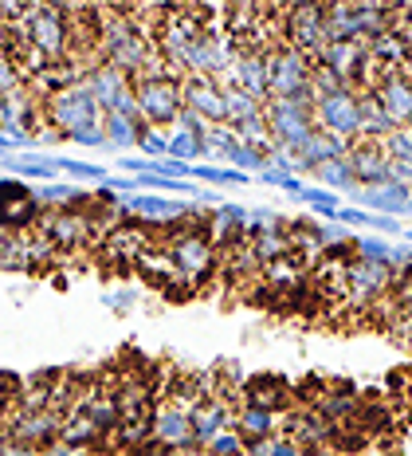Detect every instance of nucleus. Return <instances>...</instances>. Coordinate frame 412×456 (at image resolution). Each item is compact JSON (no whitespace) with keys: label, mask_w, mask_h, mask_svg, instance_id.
I'll return each mask as SVG.
<instances>
[{"label":"nucleus","mask_w":412,"mask_h":456,"mask_svg":"<svg viewBox=\"0 0 412 456\" xmlns=\"http://www.w3.org/2000/svg\"><path fill=\"white\" fill-rule=\"evenodd\" d=\"M99 55L107 68L138 79L158 60V44L141 40L126 8H99Z\"/></svg>","instance_id":"nucleus-1"},{"label":"nucleus","mask_w":412,"mask_h":456,"mask_svg":"<svg viewBox=\"0 0 412 456\" xmlns=\"http://www.w3.org/2000/svg\"><path fill=\"white\" fill-rule=\"evenodd\" d=\"M158 244L174 264L177 280L189 283L193 291L200 283H208V275L220 268V248L208 228H174V232L158 236Z\"/></svg>","instance_id":"nucleus-2"},{"label":"nucleus","mask_w":412,"mask_h":456,"mask_svg":"<svg viewBox=\"0 0 412 456\" xmlns=\"http://www.w3.org/2000/svg\"><path fill=\"white\" fill-rule=\"evenodd\" d=\"M181 75H146L133 79V99H138V114L146 126H174L177 114L185 110V91H181Z\"/></svg>","instance_id":"nucleus-3"},{"label":"nucleus","mask_w":412,"mask_h":456,"mask_svg":"<svg viewBox=\"0 0 412 456\" xmlns=\"http://www.w3.org/2000/svg\"><path fill=\"white\" fill-rule=\"evenodd\" d=\"M44 114H47V126H55V134H71V130H83V126H102V107L94 102V94L87 83H75V87H63L55 91L52 99L44 102Z\"/></svg>","instance_id":"nucleus-4"},{"label":"nucleus","mask_w":412,"mask_h":456,"mask_svg":"<svg viewBox=\"0 0 412 456\" xmlns=\"http://www.w3.org/2000/svg\"><path fill=\"white\" fill-rule=\"evenodd\" d=\"M311 71L314 63L306 60L303 52L279 44L275 52H267V79H271V99H299L314 107V94H311Z\"/></svg>","instance_id":"nucleus-5"},{"label":"nucleus","mask_w":412,"mask_h":456,"mask_svg":"<svg viewBox=\"0 0 412 456\" xmlns=\"http://www.w3.org/2000/svg\"><path fill=\"white\" fill-rule=\"evenodd\" d=\"M263 118L267 130H271V142L279 150H303V142L314 134V107L299 99H267L263 102Z\"/></svg>","instance_id":"nucleus-6"},{"label":"nucleus","mask_w":412,"mask_h":456,"mask_svg":"<svg viewBox=\"0 0 412 456\" xmlns=\"http://www.w3.org/2000/svg\"><path fill=\"white\" fill-rule=\"evenodd\" d=\"M36 232L47 236L60 252H83L99 244V236H94V228L87 221V208H44Z\"/></svg>","instance_id":"nucleus-7"},{"label":"nucleus","mask_w":412,"mask_h":456,"mask_svg":"<svg viewBox=\"0 0 412 456\" xmlns=\"http://www.w3.org/2000/svg\"><path fill=\"white\" fill-rule=\"evenodd\" d=\"M153 444H158L161 452H193V456H200V444L193 436V405L158 402V410H153Z\"/></svg>","instance_id":"nucleus-8"},{"label":"nucleus","mask_w":412,"mask_h":456,"mask_svg":"<svg viewBox=\"0 0 412 456\" xmlns=\"http://www.w3.org/2000/svg\"><path fill=\"white\" fill-rule=\"evenodd\" d=\"M283 44L303 52L306 60H319L326 47V4H295L283 16Z\"/></svg>","instance_id":"nucleus-9"},{"label":"nucleus","mask_w":412,"mask_h":456,"mask_svg":"<svg viewBox=\"0 0 412 456\" xmlns=\"http://www.w3.org/2000/svg\"><path fill=\"white\" fill-rule=\"evenodd\" d=\"M314 126L334 138L358 142L361 138V94L358 91H338L330 99L314 102Z\"/></svg>","instance_id":"nucleus-10"},{"label":"nucleus","mask_w":412,"mask_h":456,"mask_svg":"<svg viewBox=\"0 0 412 456\" xmlns=\"http://www.w3.org/2000/svg\"><path fill=\"white\" fill-rule=\"evenodd\" d=\"M87 87L94 94V102L102 107V114H126V118H141L138 114V99H133V79L122 71L99 63L91 75H87Z\"/></svg>","instance_id":"nucleus-11"},{"label":"nucleus","mask_w":412,"mask_h":456,"mask_svg":"<svg viewBox=\"0 0 412 456\" xmlns=\"http://www.w3.org/2000/svg\"><path fill=\"white\" fill-rule=\"evenodd\" d=\"M44 208L36 201V189H28L24 182L4 177L0 182V228L4 232H36Z\"/></svg>","instance_id":"nucleus-12"},{"label":"nucleus","mask_w":412,"mask_h":456,"mask_svg":"<svg viewBox=\"0 0 412 456\" xmlns=\"http://www.w3.org/2000/svg\"><path fill=\"white\" fill-rule=\"evenodd\" d=\"M220 87H239L247 91L252 99L267 102L271 99V79H267V52H260V47H236V60L232 68H228V75H220Z\"/></svg>","instance_id":"nucleus-13"},{"label":"nucleus","mask_w":412,"mask_h":456,"mask_svg":"<svg viewBox=\"0 0 412 456\" xmlns=\"http://www.w3.org/2000/svg\"><path fill=\"white\" fill-rule=\"evenodd\" d=\"M236 405H255V410H271V413H291L295 405V386L279 374H255L252 382H244Z\"/></svg>","instance_id":"nucleus-14"},{"label":"nucleus","mask_w":412,"mask_h":456,"mask_svg":"<svg viewBox=\"0 0 412 456\" xmlns=\"http://www.w3.org/2000/svg\"><path fill=\"white\" fill-rule=\"evenodd\" d=\"M181 91H185V107L200 114L208 126H224V87L216 79H208V75H185Z\"/></svg>","instance_id":"nucleus-15"},{"label":"nucleus","mask_w":412,"mask_h":456,"mask_svg":"<svg viewBox=\"0 0 412 456\" xmlns=\"http://www.w3.org/2000/svg\"><path fill=\"white\" fill-rule=\"evenodd\" d=\"M232 421H236V402L228 394H216V397L197 402L193 405V436H197V444L205 449L213 436L232 429Z\"/></svg>","instance_id":"nucleus-16"},{"label":"nucleus","mask_w":412,"mask_h":456,"mask_svg":"<svg viewBox=\"0 0 412 456\" xmlns=\"http://www.w3.org/2000/svg\"><path fill=\"white\" fill-rule=\"evenodd\" d=\"M353 205L366 208V213H381V216H412V189L385 182L373 189H353Z\"/></svg>","instance_id":"nucleus-17"},{"label":"nucleus","mask_w":412,"mask_h":456,"mask_svg":"<svg viewBox=\"0 0 412 456\" xmlns=\"http://www.w3.org/2000/svg\"><path fill=\"white\" fill-rule=\"evenodd\" d=\"M350 169H353V177H358L361 189H373V185L392 182V161L385 158L381 142H353Z\"/></svg>","instance_id":"nucleus-18"},{"label":"nucleus","mask_w":412,"mask_h":456,"mask_svg":"<svg viewBox=\"0 0 412 456\" xmlns=\"http://www.w3.org/2000/svg\"><path fill=\"white\" fill-rule=\"evenodd\" d=\"M350 150H353V142L334 138V134H326V130H314V134L303 142V150H295V174H314L326 161L350 158Z\"/></svg>","instance_id":"nucleus-19"},{"label":"nucleus","mask_w":412,"mask_h":456,"mask_svg":"<svg viewBox=\"0 0 412 456\" xmlns=\"http://www.w3.org/2000/svg\"><path fill=\"white\" fill-rule=\"evenodd\" d=\"M232 429L239 433L244 449H255V444L271 441V436L283 433V413H271V410H255V405H236V421Z\"/></svg>","instance_id":"nucleus-20"},{"label":"nucleus","mask_w":412,"mask_h":456,"mask_svg":"<svg viewBox=\"0 0 412 456\" xmlns=\"http://www.w3.org/2000/svg\"><path fill=\"white\" fill-rule=\"evenodd\" d=\"M369 94L381 102V107H385V114L397 122V126H408V122H412V83L400 71L385 75V79H381Z\"/></svg>","instance_id":"nucleus-21"},{"label":"nucleus","mask_w":412,"mask_h":456,"mask_svg":"<svg viewBox=\"0 0 412 456\" xmlns=\"http://www.w3.org/2000/svg\"><path fill=\"white\" fill-rule=\"evenodd\" d=\"M94 382H99V378H94ZM79 413L87 417V421H91V425H94V429H99L102 436H107V441L114 436V429H118V425H122L118 402H114V389H102V386L94 389V397H91L87 405H83Z\"/></svg>","instance_id":"nucleus-22"},{"label":"nucleus","mask_w":412,"mask_h":456,"mask_svg":"<svg viewBox=\"0 0 412 456\" xmlns=\"http://www.w3.org/2000/svg\"><path fill=\"white\" fill-rule=\"evenodd\" d=\"M392 130H400V126L385 114V107H381V102L366 91L361 94V138L358 142H385Z\"/></svg>","instance_id":"nucleus-23"},{"label":"nucleus","mask_w":412,"mask_h":456,"mask_svg":"<svg viewBox=\"0 0 412 456\" xmlns=\"http://www.w3.org/2000/svg\"><path fill=\"white\" fill-rule=\"evenodd\" d=\"M102 130H107V142L114 150H130V146H138V138L153 126H146L141 118H126V114H107V118H102Z\"/></svg>","instance_id":"nucleus-24"},{"label":"nucleus","mask_w":412,"mask_h":456,"mask_svg":"<svg viewBox=\"0 0 412 456\" xmlns=\"http://www.w3.org/2000/svg\"><path fill=\"white\" fill-rule=\"evenodd\" d=\"M252 256L260 260V268H271V264H279L287 260L295 248H291V236H287V228L283 232H263V236H252Z\"/></svg>","instance_id":"nucleus-25"},{"label":"nucleus","mask_w":412,"mask_h":456,"mask_svg":"<svg viewBox=\"0 0 412 456\" xmlns=\"http://www.w3.org/2000/svg\"><path fill=\"white\" fill-rule=\"evenodd\" d=\"M263 114V102L252 99L247 91H239L228 83L224 87V126H236V122H247V118H260Z\"/></svg>","instance_id":"nucleus-26"},{"label":"nucleus","mask_w":412,"mask_h":456,"mask_svg":"<svg viewBox=\"0 0 412 456\" xmlns=\"http://www.w3.org/2000/svg\"><path fill=\"white\" fill-rule=\"evenodd\" d=\"M4 169L16 177H32V182H52L60 174L55 158H4Z\"/></svg>","instance_id":"nucleus-27"},{"label":"nucleus","mask_w":412,"mask_h":456,"mask_svg":"<svg viewBox=\"0 0 412 456\" xmlns=\"http://www.w3.org/2000/svg\"><path fill=\"white\" fill-rule=\"evenodd\" d=\"M314 177L330 189V193H338V189H361L358 185V177H353V169H350V158H338V161H326V166L314 169Z\"/></svg>","instance_id":"nucleus-28"},{"label":"nucleus","mask_w":412,"mask_h":456,"mask_svg":"<svg viewBox=\"0 0 412 456\" xmlns=\"http://www.w3.org/2000/svg\"><path fill=\"white\" fill-rule=\"evenodd\" d=\"M169 158L185 161V166H200V161L208 158V146L200 138L185 134V130H174V134H169Z\"/></svg>","instance_id":"nucleus-29"},{"label":"nucleus","mask_w":412,"mask_h":456,"mask_svg":"<svg viewBox=\"0 0 412 456\" xmlns=\"http://www.w3.org/2000/svg\"><path fill=\"white\" fill-rule=\"evenodd\" d=\"M193 182L197 185H220V189H228V185H244L247 182V174H239V169L232 166H216V161H200V166H193Z\"/></svg>","instance_id":"nucleus-30"},{"label":"nucleus","mask_w":412,"mask_h":456,"mask_svg":"<svg viewBox=\"0 0 412 456\" xmlns=\"http://www.w3.org/2000/svg\"><path fill=\"white\" fill-rule=\"evenodd\" d=\"M295 201H303V205H311L314 213L322 216V221H338V193H330V189H311V185H303V193L295 197Z\"/></svg>","instance_id":"nucleus-31"},{"label":"nucleus","mask_w":412,"mask_h":456,"mask_svg":"<svg viewBox=\"0 0 412 456\" xmlns=\"http://www.w3.org/2000/svg\"><path fill=\"white\" fill-rule=\"evenodd\" d=\"M224 161H232V169H239V174H247V177H260L263 169H267V158L260 154V150H252V146H244V142H236L232 150H228V158Z\"/></svg>","instance_id":"nucleus-32"},{"label":"nucleus","mask_w":412,"mask_h":456,"mask_svg":"<svg viewBox=\"0 0 412 456\" xmlns=\"http://www.w3.org/2000/svg\"><path fill=\"white\" fill-rule=\"evenodd\" d=\"M353 252H358V260H366V264H385V268H389L392 244L385 240V236H353Z\"/></svg>","instance_id":"nucleus-33"},{"label":"nucleus","mask_w":412,"mask_h":456,"mask_svg":"<svg viewBox=\"0 0 412 456\" xmlns=\"http://www.w3.org/2000/svg\"><path fill=\"white\" fill-rule=\"evenodd\" d=\"M55 161H60V169H63V174L67 177H75V182H91V185H102V182H107V169H102V166H94V161H79V158H55Z\"/></svg>","instance_id":"nucleus-34"},{"label":"nucleus","mask_w":412,"mask_h":456,"mask_svg":"<svg viewBox=\"0 0 412 456\" xmlns=\"http://www.w3.org/2000/svg\"><path fill=\"white\" fill-rule=\"evenodd\" d=\"M381 150H385V158H389V161L412 166V130H408V126L392 130V134H389L385 142H381Z\"/></svg>","instance_id":"nucleus-35"},{"label":"nucleus","mask_w":412,"mask_h":456,"mask_svg":"<svg viewBox=\"0 0 412 456\" xmlns=\"http://www.w3.org/2000/svg\"><path fill=\"white\" fill-rule=\"evenodd\" d=\"M200 456H244V441H239L236 429H228V433L213 436V441L200 449Z\"/></svg>","instance_id":"nucleus-36"},{"label":"nucleus","mask_w":412,"mask_h":456,"mask_svg":"<svg viewBox=\"0 0 412 456\" xmlns=\"http://www.w3.org/2000/svg\"><path fill=\"white\" fill-rule=\"evenodd\" d=\"M247 452H255V456H306L299 444L291 441L287 433H279V436H271V441H263V444H255V449H247Z\"/></svg>","instance_id":"nucleus-37"},{"label":"nucleus","mask_w":412,"mask_h":456,"mask_svg":"<svg viewBox=\"0 0 412 456\" xmlns=\"http://www.w3.org/2000/svg\"><path fill=\"white\" fill-rule=\"evenodd\" d=\"M138 150H141V154H146L149 161L169 158V134H158V130H146V134L138 138Z\"/></svg>","instance_id":"nucleus-38"},{"label":"nucleus","mask_w":412,"mask_h":456,"mask_svg":"<svg viewBox=\"0 0 412 456\" xmlns=\"http://www.w3.org/2000/svg\"><path fill=\"white\" fill-rule=\"evenodd\" d=\"M260 182H263V185H271V189H287L291 197H299V193H303V177L279 174V169H271V166H267L263 174H260Z\"/></svg>","instance_id":"nucleus-39"},{"label":"nucleus","mask_w":412,"mask_h":456,"mask_svg":"<svg viewBox=\"0 0 412 456\" xmlns=\"http://www.w3.org/2000/svg\"><path fill=\"white\" fill-rule=\"evenodd\" d=\"M174 130H185V134H193V138H200V142H205L208 138V130H213V126H208V122L205 118H200V114H193V110H181L177 114V122H174Z\"/></svg>","instance_id":"nucleus-40"},{"label":"nucleus","mask_w":412,"mask_h":456,"mask_svg":"<svg viewBox=\"0 0 412 456\" xmlns=\"http://www.w3.org/2000/svg\"><path fill=\"white\" fill-rule=\"evenodd\" d=\"M67 142H79V146H110L107 142V130L102 126H83V130H71Z\"/></svg>","instance_id":"nucleus-41"},{"label":"nucleus","mask_w":412,"mask_h":456,"mask_svg":"<svg viewBox=\"0 0 412 456\" xmlns=\"http://www.w3.org/2000/svg\"><path fill=\"white\" fill-rule=\"evenodd\" d=\"M369 216L366 208H358V205H342L338 208V224H346V228H369Z\"/></svg>","instance_id":"nucleus-42"},{"label":"nucleus","mask_w":412,"mask_h":456,"mask_svg":"<svg viewBox=\"0 0 412 456\" xmlns=\"http://www.w3.org/2000/svg\"><path fill=\"white\" fill-rule=\"evenodd\" d=\"M369 228H373V236H405V228H400L397 216H381V213H373V216H369Z\"/></svg>","instance_id":"nucleus-43"},{"label":"nucleus","mask_w":412,"mask_h":456,"mask_svg":"<svg viewBox=\"0 0 412 456\" xmlns=\"http://www.w3.org/2000/svg\"><path fill=\"white\" fill-rule=\"evenodd\" d=\"M118 166L126 169L130 177H141V174H153V161L149 158H118Z\"/></svg>","instance_id":"nucleus-44"},{"label":"nucleus","mask_w":412,"mask_h":456,"mask_svg":"<svg viewBox=\"0 0 412 456\" xmlns=\"http://www.w3.org/2000/svg\"><path fill=\"white\" fill-rule=\"evenodd\" d=\"M12 150H16V146H12V142H8L4 134H0V158H4V154H12Z\"/></svg>","instance_id":"nucleus-45"},{"label":"nucleus","mask_w":412,"mask_h":456,"mask_svg":"<svg viewBox=\"0 0 412 456\" xmlns=\"http://www.w3.org/2000/svg\"><path fill=\"white\" fill-rule=\"evenodd\" d=\"M400 75H405V79L412 83V52H408V60H405V68H400Z\"/></svg>","instance_id":"nucleus-46"},{"label":"nucleus","mask_w":412,"mask_h":456,"mask_svg":"<svg viewBox=\"0 0 412 456\" xmlns=\"http://www.w3.org/2000/svg\"><path fill=\"white\" fill-rule=\"evenodd\" d=\"M8 456H40V452H24V449H12Z\"/></svg>","instance_id":"nucleus-47"},{"label":"nucleus","mask_w":412,"mask_h":456,"mask_svg":"<svg viewBox=\"0 0 412 456\" xmlns=\"http://www.w3.org/2000/svg\"><path fill=\"white\" fill-rule=\"evenodd\" d=\"M161 456H193V452H161Z\"/></svg>","instance_id":"nucleus-48"},{"label":"nucleus","mask_w":412,"mask_h":456,"mask_svg":"<svg viewBox=\"0 0 412 456\" xmlns=\"http://www.w3.org/2000/svg\"><path fill=\"white\" fill-rule=\"evenodd\" d=\"M405 397H408V402H412V382H408V389H405Z\"/></svg>","instance_id":"nucleus-49"},{"label":"nucleus","mask_w":412,"mask_h":456,"mask_svg":"<svg viewBox=\"0 0 412 456\" xmlns=\"http://www.w3.org/2000/svg\"><path fill=\"white\" fill-rule=\"evenodd\" d=\"M405 240H408V244H412V228H408V232H405Z\"/></svg>","instance_id":"nucleus-50"},{"label":"nucleus","mask_w":412,"mask_h":456,"mask_svg":"<svg viewBox=\"0 0 412 456\" xmlns=\"http://www.w3.org/2000/svg\"><path fill=\"white\" fill-rule=\"evenodd\" d=\"M4 236H8V232H4V228H0V244H4Z\"/></svg>","instance_id":"nucleus-51"},{"label":"nucleus","mask_w":412,"mask_h":456,"mask_svg":"<svg viewBox=\"0 0 412 456\" xmlns=\"http://www.w3.org/2000/svg\"><path fill=\"white\" fill-rule=\"evenodd\" d=\"M408 130H412V122H408Z\"/></svg>","instance_id":"nucleus-52"}]
</instances>
